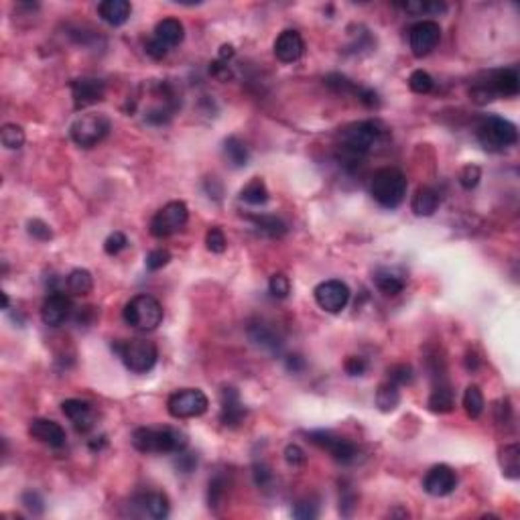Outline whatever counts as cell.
Segmentation results:
<instances>
[{"label":"cell","instance_id":"1","mask_svg":"<svg viewBox=\"0 0 520 520\" xmlns=\"http://www.w3.org/2000/svg\"><path fill=\"white\" fill-rule=\"evenodd\" d=\"M389 138V130L378 120H360L352 122L340 132V155L338 161L345 169L354 171L360 167L366 155L374 153V148L384 145Z\"/></svg>","mask_w":520,"mask_h":520},{"label":"cell","instance_id":"2","mask_svg":"<svg viewBox=\"0 0 520 520\" xmlns=\"http://www.w3.org/2000/svg\"><path fill=\"white\" fill-rule=\"evenodd\" d=\"M130 441L141 454H179L189 443L187 435L175 427H141Z\"/></svg>","mask_w":520,"mask_h":520},{"label":"cell","instance_id":"3","mask_svg":"<svg viewBox=\"0 0 520 520\" xmlns=\"http://www.w3.org/2000/svg\"><path fill=\"white\" fill-rule=\"evenodd\" d=\"M406 189L408 181L405 173L394 167H382L370 179V195L386 210H396L405 201Z\"/></svg>","mask_w":520,"mask_h":520},{"label":"cell","instance_id":"4","mask_svg":"<svg viewBox=\"0 0 520 520\" xmlns=\"http://www.w3.org/2000/svg\"><path fill=\"white\" fill-rule=\"evenodd\" d=\"M475 136H478V143L482 145L484 150H488V153H502L506 148L516 145L519 130L506 118L488 116L478 124Z\"/></svg>","mask_w":520,"mask_h":520},{"label":"cell","instance_id":"5","mask_svg":"<svg viewBox=\"0 0 520 520\" xmlns=\"http://www.w3.org/2000/svg\"><path fill=\"white\" fill-rule=\"evenodd\" d=\"M112 350L124 362L130 372L146 374L150 372L159 360V350L153 341L148 340H129L114 341Z\"/></svg>","mask_w":520,"mask_h":520},{"label":"cell","instance_id":"6","mask_svg":"<svg viewBox=\"0 0 520 520\" xmlns=\"http://www.w3.org/2000/svg\"><path fill=\"white\" fill-rule=\"evenodd\" d=\"M124 321L141 331H153L162 321L161 303L150 295H136L124 305Z\"/></svg>","mask_w":520,"mask_h":520},{"label":"cell","instance_id":"7","mask_svg":"<svg viewBox=\"0 0 520 520\" xmlns=\"http://www.w3.org/2000/svg\"><path fill=\"white\" fill-rule=\"evenodd\" d=\"M110 129H112V122L106 114H81L73 120L69 134H71V141L78 146L92 148L108 136Z\"/></svg>","mask_w":520,"mask_h":520},{"label":"cell","instance_id":"8","mask_svg":"<svg viewBox=\"0 0 520 520\" xmlns=\"http://www.w3.org/2000/svg\"><path fill=\"white\" fill-rule=\"evenodd\" d=\"M187 220H189L187 206L183 201H169L153 215L148 230L155 238H169L177 234L179 230H183Z\"/></svg>","mask_w":520,"mask_h":520},{"label":"cell","instance_id":"9","mask_svg":"<svg viewBox=\"0 0 520 520\" xmlns=\"http://www.w3.org/2000/svg\"><path fill=\"white\" fill-rule=\"evenodd\" d=\"M210 406L206 392L199 389H183L173 392L167 401V410L175 419H194L201 417Z\"/></svg>","mask_w":520,"mask_h":520},{"label":"cell","instance_id":"10","mask_svg":"<svg viewBox=\"0 0 520 520\" xmlns=\"http://www.w3.org/2000/svg\"><path fill=\"white\" fill-rule=\"evenodd\" d=\"M307 439L309 443H313L315 447L327 451V454L331 455L336 461H340V463H354L358 459V455H360V449H358L350 439L340 437V435H336L331 431H324V429L309 431Z\"/></svg>","mask_w":520,"mask_h":520},{"label":"cell","instance_id":"11","mask_svg":"<svg viewBox=\"0 0 520 520\" xmlns=\"http://www.w3.org/2000/svg\"><path fill=\"white\" fill-rule=\"evenodd\" d=\"M315 301L317 305L327 311V313H340L345 309L348 301H350V287L345 283H341L338 278H329L324 280L315 287Z\"/></svg>","mask_w":520,"mask_h":520},{"label":"cell","instance_id":"12","mask_svg":"<svg viewBox=\"0 0 520 520\" xmlns=\"http://www.w3.org/2000/svg\"><path fill=\"white\" fill-rule=\"evenodd\" d=\"M441 27L435 20H419L408 31V47L415 57H425L439 45Z\"/></svg>","mask_w":520,"mask_h":520},{"label":"cell","instance_id":"13","mask_svg":"<svg viewBox=\"0 0 520 520\" xmlns=\"http://www.w3.org/2000/svg\"><path fill=\"white\" fill-rule=\"evenodd\" d=\"M69 90H71V98H73V106L78 110L90 108L98 102H102L106 96L104 81L96 80V78H76V80L69 81Z\"/></svg>","mask_w":520,"mask_h":520},{"label":"cell","instance_id":"14","mask_svg":"<svg viewBox=\"0 0 520 520\" xmlns=\"http://www.w3.org/2000/svg\"><path fill=\"white\" fill-rule=\"evenodd\" d=\"M457 486V475L449 466H433L431 470L425 473L422 478V488L429 496H435V498H443V496H449Z\"/></svg>","mask_w":520,"mask_h":520},{"label":"cell","instance_id":"15","mask_svg":"<svg viewBox=\"0 0 520 520\" xmlns=\"http://www.w3.org/2000/svg\"><path fill=\"white\" fill-rule=\"evenodd\" d=\"M71 311H73V303L69 295H65L64 291H51L41 307V319L49 327H59L69 319Z\"/></svg>","mask_w":520,"mask_h":520},{"label":"cell","instance_id":"16","mask_svg":"<svg viewBox=\"0 0 520 520\" xmlns=\"http://www.w3.org/2000/svg\"><path fill=\"white\" fill-rule=\"evenodd\" d=\"M220 421L224 427H230V429H236L240 422H244L246 419V406L240 401V394L238 390L232 389V386H224L222 392H220Z\"/></svg>","mask_w":520,"mask_h":520},{"label":"cell","instance_id":"17","mask_svg":"<svg viewBox=\"0 0 520 520\" xmlns=\"http://www.w3.org/2000/svg\"><path fill=\"white\" fill-rule=\"evenodd\" d=\"M29 435L53 449H61L67 439L64 427L51 419H32L29 425Z\"/></svg>","mask_w":520,"mask_h":520},{"label":"cell","instance_id":"18","mask_svg":"<svg viewBox=\"0 0 520 520\" xmlns=\"http://www.w3.org/2000/svg\"><path fill=\"white\" fill-rule=\"evenodd\" d=\"M305 51V43H303V37L299 35V31H292L287 29L283 31L275 41V55L278 61L283 64H295L301 59Z\"/></svg>","mask_w":520,"mask_h":520},{"label":"cell","instance_id":"19","mask_svg":"<svg viewBox=\"0 0 520 520\" xmlns=\"http://www.w3.org/2000/svg\"><path fill=\"white\" fill-rule=\"evenodd\" d=\"M61 410H64L65 417L73 422V427L80 433L90 431L94 427V422H96V413H94L92 405L85 403V401H80V398H67V401H64Z\"/></svg>","mask_w":520,"mask_h":520},{"label":"cell","instance_id":"20","mask_svg":"<svg viewBox=\"0 0 520 520\" xmlns=\"http://www.w3.org/2000/svg\"><path fill=\"white\" fill-rule=\"evenodd\" d=\"M134 506L141 508V512L150 516V519L162 520L169 516V498L162 494V492H145V494H138L134 498Z\"/></svg>","mask_w":520,"mask_h":520},{"label":"cell","instance_id":"21","mask_svg":"<svg viewBox=\"0 0 520 520\" xmlns=\"http://www.w3.org/2000/svg\"><path fill=\"white\" fill-rule=\"evenodd\" d=\"M248 338L254 345H259L260 350H266L271 354H280V350H283V340L276 336L273 327H268L262 321H256L248 327Z\"/></svg>","mask_w":520,"mask_h":520},{"label":"cell","instance_id":"22","mask_svg":"<svg viewBox=\"0 0 520 520\" xmlns=\"http://www.w3.org/2000/svg\"><path fill=\"white\" fill-rule=\"evenodd\" d=\"M490 88L494 90L496 96L512 98L520 92V78L519 71L514 67H504L492 73V80H490Z\"/></svg>","mask_w":520,"mask_h":520},{"label":"cell","instance_id":"23","mask_svg":"<svg viewBox=\"0 0 520 520\" xmlns=\"http://www.w3.org/2000/svg\"><path fill=\"white\" fill-rule=\"evenodd\" d=\"M98 15L102 16L104 23L112 27H120L132 15V4L129 0H104L98 4Z\"/></svg>","mask_w":520,"mask_h":520},{"label":"cell","instance_id":"24","mask_svg":"<svg viewBox=\"0 0 520 520\" xmlns=\"http://www.w3.org/2000/svg\"><path fill=\"white\" fill-rule=\"evenodd\" d=\"M157 41H161L167 49H173L181 45V41L185 39V29L183 23L179 18H162L155 27V35Z\"/></svg>","mask_w":520,"mask_h":520},{"label":"cell","instance_id":"25","mask_svg":"<svg viewBox=\"0 0 520 520\" xmlns=\"http://www.w3.org/2000/svg\"><path fill=\"white\" fill-rule=\"evenodd\" d=\"M439 208V194L433 187H419L415 195H413V201H410V210L415 215L419 218H429L433 215Z\"/></svg>","mask_w":520,"mask_h":520},{"label":"cell","instance_id":"26","mask_svg":"<svg viewBox=\"0 0 520 520\" xmlns=\"http://www.w3.org/2000/svg\"><path fill=\"white\" fill-rule=\"evenodd\" d=\"M454 390L451 386L445 382V380H439V384L433 386L431 390V396H429V410L431 413H439V415H445V413H451L454 410Z\"/></svg>","mask_w":520,"mask_h":520},{"label":"cell","instance_id":"27","mask_svg":"<svg viewBox=\"0 0 520 520\" xmlns=\"http://www.w3.org/2000/svg\"><path fill=\"white\" fill-rule=\"evenodd\" d=\"M374 285L382 295L394 297V295L403 292V289H405V278L398 275L396 271H392V268H378L374 273Z\"/></svg>","mask_w":520,"mask_h":520},{"label":"cell","instance_id":"28","mask_svg":"<svg viewBox=\"0 0 520 520\" xmlns=\"http://www.w3.org/2000/svg\"><path fill=\"white\" fill-rule=\"evenodd\" d=\"M248 220L254 224V228L262 232L268 238H283L287 234V224L271 213H262V215H248Z\"/></svg>","mask_w":520,"mask_h":520},{"label":"cell","instance_id":"29","mask_svg":"<svg viewBox=\"0 0 520 520\" xmlns=\"http://www.w3.org/2000/svg\"><path fill=\"white\" fill-rule=\"evenodd\" d=\"M500 468L502 473L510 480H519L520 478V447L519 443H510L504 445L500 449Z\"/></svg>","mask_w":520,"mask_h":520},{"label":"cell","instance_id":"30","mask_svg":"<svg viewBox=\"0 0 520 520\" xmlns=\"http://www.w3.org/2000/svg\"><path fill=\"white\" fill-rule=\"evenodd\" d=\"M401 405V390L394 382H382L378 390H376V406L382 413H392L396 410V406Z\"/></svg>","mask_w":520,"mask_h":520},{"label":"cell","instance_id":"31","mask_svg":"<svg viewBox=\"0 0 520 520\" xmlns=\"http://www.w3.org/2000/svg\"><path fill=\"white\" fill-rule=\"evenodd\" d=\"M65 285H67V291L71 292V295L83 297V295L92 292V289H94V278L90 275V271H85V268H76V271H71V273L67 275Z\"/></svg>","mask_w":520,"mask_h":520},{"label":"cell","instance_id":"32","mask_svg":"<svg viewBox=\"0 0 520 520\" xmlns=\"http://www.w3.org/2000/svg\"><path fill=\"white\" fill-rule=\"evenodd\" d=\"M268 189H266V183L260 177H254L242 191H240V199L248 206H264L268 201Z\"/></svg>","mask_w":520,"mask_h":520},{"label":"cell","instance_id":"33","mask_svg":"<svg viewBox=\"0 0 520 520\" xmlns=\"http://www.w3.org/2000/svg\"><path fill=\"white\" fill-rule=\"evenodd\" d=\"M224 153H226L228 161L234 167H244L250 159L248 146L244 145V141H240L238 136H228L224 141Z\"/></svg>","mask_w":520,"mask_h":520},{"label":"cell","instance_id":"34","mask_svg":"<svg viewBox=\"0 0 520 520\" xmlns=\"http://www.w3.org/2000/svg\"><path fill=\"white\" fill-rule=\"evenodd\" d=\"M484 406H486V401H484V394H482L480 386H475V384L468 386L466 392H463V408H466V415H468L470 419H478V417H482Z\"/></svg>","mask_w":520,"mask_h":520},{"label":"cell","instance_id":"35","mask_svg":"<svg viewBox=\"0 0 520 520\" xmlns=\"http://www.w3.org/2000/svg\"><path fill=\"white\" fill-rule=\"evenodd\" d=\"M226 498V478L222 473H215L210 480V486H208V504H210V510H220V506L224 504Z\"/></svg>","mask_w":520,"mask_h":520},{"label":"cell","instance_id":"36","mask_svg":"<svg viewBox=\"0 0 520 520\" xmlns=\"http://www.w3.org/2000/svg\"><path fill=\"white\" fill-rule=\"evenodd\" d=\"M0 141L2 146L8 148V150H16L25 145V130L20 129L18 124H4L0 130Z\"/></svg>","mask_w":520,"mask_h":520},{"label":"cell","instance_id":"37","mask_svg":"<svg viewBox=\"0 0 520 520\" xmlns=\"http://www.w3.org/2000/svg\"><path fill=\"white\" fill-rule=\"evenodd\" d=\"M408 88H410L415 94H429V92H433V88H435V80H433L427 71L417 69V71H413L410 78H408Z\"/></svg>","mask_w":520,"mask_h":520},{"label":"cell","instance_id":"38","mask_svg":"<svg viewBox=\"0 0 520 520\" xmlns=\"http://www.w3.org/2000/svg\"><path fill=\"white\" fill-rule=\"evenodd\" d=\"M325 85L331 90V92H336V94H354V88H356V83L352 80H348L345 76H341V73H329V76H325Z\"/></svg>","mask_w":520,"mask_h":520},{"label":"cell","instance_id":"39","mask_svg":"<svg viewBox=\"0 0 520 520\" xmlns=\"http://www.w3.org/2000/svg\"><path fill=\"white\" fill-rule=\"evenodd\" d=\"M268 291L275 299H287L289 292H291V280L287 275H273L268 280Z\"/></svg>","mask_w":520,"mask_h":520},{"label":"cell","instance_id":"40","mask_svg":"<svg viewBox=\"0 0 520 520\" xmlns=\"http://www.w3.org/2000/svg\"><path fill=\"white\" fill-rule=\"evenodd\" d=\"M171 262V252L165 250V248H155L146 254L145 264L148 271H161L167 264Z\"/></svg>","mask_w":520,"mask_h":520},{"label":"cell","instance_id":"41","mask_svg":"<svg viewBox=\"0 0 520 520\" xmlns=\"http://www.w3.org/2000/svg\"><path fill=\"white\" fill-rule=\"evenodd\" d=\"M206 246L208 250L213 252V254H222L228 248V240L224 236V232L220 228H210L208 234H206Z\"/></svg>","mask_w":520,"mask_h":520},{"label":"cell","instance_id":"42","mask_svg":"<svg viewBox=\"0 0 520 520\" xmlns=\"http://www.w3.org/2000/svg\"><path fill=\"white\" fill-rule=\"evenodd\" d=\"M413 378H415V374H413V368H410L408 364H396V366L389 368V380L390 382H394L396 386L410 384Z\"/></svg>","mask_w":520,"mask_h":520},{"label":"cell","instance_id":"43","mask_svg":"<svg viewBox=\"0 0 520 520\" xmlns=\"http://www.w3.org/2000/svg\"><path fill=\"white\" fill-rule=\"evenodd\" d=\"M482 179V171L478 165H466L461 171H459V183L463 189H473Z\"/></svg>","mask_w":520,"mask_h":520},{"label":"cell","instance_id":"44","mask_svg":"<svg viewBox=\"0 0 520 520\" xmlns=\"http://www.w3.org/2000/svg\"><path fill=\"white\" fill-rule=\"evenodd\" d=\"M20 504L35 514V516H39V514H43V510H45V502H43V498H41V494L39 492H25L23 496H20Z\"/></svg>","mask_w":520,"mask_h":520},{"label":"cell","instance_id":"45","mask_svg":"<svg viewBox=\"0 0 520 520\" xmlns=\"http://www.w3.org/2000/svg\"><path fill=\"white\" fill-rule=\"evenodd\" d=\"M126 246H129V238H126L122 232H114V234H110V236L106 238V242H104V252L110 254V256H116V254H120Z\"/></svg>","mask_w":520,"mask_h":520},{"label":"cell","instance_id":"46","mask_svg":"<svg viewBox=\"0 0 520 520\" xmlns=\"http://www.w3.org/2000/svg\"><path fill=\"white\" fill-rule=\"evenodd\" d=\"M27 230H29V234H31L35 240H39V242H47L53 238V232H51V228L49 224H45L43 220H31L29 224H27Z\"/></svg>","mask_w":520,"mask_h":520},{"label":"cell","instance_id":"47","mask_svg":"<svg viewBox=\"0 0 520 520\" xmlns=\"http://www.w3.org/2000/svg\"><path fill=\"white\" fill-rule=\"evenodd\" d=\"M252 475H254V484L259 488H262V490H266V488L273 484V471H271V468H268L266 463H262V461H256V463H254Z\"/></svg>","mask_w":520,"mask_h":520},{"label":"cell","instance_id":"48","mask_svg":"<svg viewBox=\"0 0 520 520\" xmlns=\"http://www.w3.org/2000/svg\"><path fill=\"white\" fill-rule=\"evenodd\" d=\"M352 96L358 98V102H362L366 108H378L380 106V98L374 92L372 88H364V85H356Z\"/></svg>","mask_w":520,"mask_h":520},{"label":"cell","instance_id":"49","mask_svg":"<svg viewBox=\"0 0 520 520\" xmlns=\"http://www.w3.org/2000/svg\"><path fill=\"white\" fill-rule=\"evenodd\" d=\"M292 516L299 520H313L319 516V510H317V504H313L311 500H303L295 506L292 510Z\"/></svg>","mask_w":520,"mask_h":520},{"label":"cell","instance_id":"50","mask_svg":"<svg viewBox=\"0 0 520 520\" xmlns=\"http://www.w3.org/2000/svg\"><path fill=\"white\" fill-rule=\"evenodd\" d=\"M470 98L475 102V104H480V106H484L488 102H492L496 94H494V90L490 88V83H480V85H473L470 90Z\"/></svg>","mask_w":520,"mask_h":520},{"label":"cell","instance_id":"51","mask_svg":"<svg viewBox=\"0 0 520 520\" xmlns=\"http://www.w3.org/2000/svg\"><path fill=\"white\" fill-rule=\"evenodd\" d=\"M285 459H287V463H289V466H292V468H299V466H303V463L307 461V455H305V451H303L299 445L291 443V445H287V447H285Z\"/></svg>","mask_w":520,"mask_h":520},{"label":"cell","instance_id":"52","mask_svg":"<svg viewBox=\"0 0 520 520\" xmlns=\"http://www.w3.org/2000/svg\"><path fill=\"white\" fill-rule=\"evenodd\" d=\"M343 370L350 374V376H362L368 370V362L360 356H350L343 362Z\"/></svg>","mask_w":520,"mask_h":520},{"label":"cell","instance_id":"53","mask_svg":"<svg viewBox=\"0 0 520 520\" xmlns=\"http://www.w3.org/2000/svg\"><path fill=\"white\" fill-rule=\"evenodd\" d=\"M175 466H177V470L181 471V473H191V471L195 470V466H197V455L185 454V449H183V451H179L177 454Z\"/></svg>","mask_w":520,"mask_h":520},{"label":"cell","instance_id":"54","mask_svg":"<svg viewBox=\"0 0 520 520\" xmlns=\"http://www.w3.org/2000/svg\"><path fill=\"white\" fill-rule=\"evenodd\" d=\"M145 53L148 55V57H153V59H157V61H159V59H162V57L169 53V49L165 47L161 41H157L155 37H150V39L146 41Z\"/></svg>","mask_w":520,"mask_h":520},{"label":"cell","instance_id":"55","mask_svg":"<svg viewBox=\"0 0 520 520\" xmlns=\"http://www.w3.org/2000/svg\"><path fill=\"white\" fill-rule=\"evenodd\" d=\"M356 510V496L354 492H345L340 498V514L341 516H352Z\"/></svg>","mask_w":520,"mask_h":520},{"label":"cell","instance_id":"56","mask_svg":"<svg viewBox=\"0 0 520 520\" xmlns=\"http://www.w3.org/2000/svg\"><path fill=\"white\" fill-rule=\"evenodd\" d=\"M285 366H287V370L292 374H299L305 370V360L299 356V354H291V356L285 358Z\"/></svg>","mask_w":520,"mask_h":520},{"label":"cell","instance_id":"57","mask_svg":"<svg viewBox=\"0 0 520 520\" xmlns=\"http://www.w3.org/2000/svg\"><path fill=\"white\" fill-rule=\"evenodd\" d=\"M210 71L213 78H218V80H228V78H232V73H230V67H228L226 61H213L210 65Z\"/></svg>","mask_w":520,"mask_h":520},{"label":"cell","instance_id":"58","mask_svg":"<svg viewBox=\"0 0 520 520\" xmlns=\"http://www.w3.org/2000/svg\"><path fill=\"white\" fill-rule=\"evenodd\" d=\"M232 57H234V47H232V45H222V47H220V55H218V59H220V61H226L228 64Z\"/></svg>","mask_w":520,"mask_h":520},{"label":"cell","instance_id":"59","mask_svg":"<svg viewBox=\"0 0 520 520\" xmlns=\"http://www.w3.org/2000/svg\"><path fill=\"white\" fill-rule=\"evenodd\" d=\"M2 301H4V309L11 307V299H8V295H6V292H2Z\"/></svg>","mask_w":520,"mask_h":520}]
</instances>
